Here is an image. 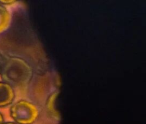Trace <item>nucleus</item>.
I'll return each mask as SVG.
<instances>
[{"instance_id":"6","label":"nucleus","mask_w":146,"mask_h":124,"mask_svg":"<svg viewBox=\"0 0 146 124\" xmlns=\"http://www.w3.org/2000/svg\"><path fill=\"white\" fill-rule=\"evenodd\" d=\"M4 63H5V61L3 60V58L2 56V55L0 53V73H1V71L2 69V68H3Z\"/></svg>"},{"instance_id":"5","label":"nucleus","mask_w":146,"mask_h":124,"mask_svg":"<svg viewBox=\"0 0 146 124\" xmlns=\"http://www.w3.org/2000/svg\"><path fill=\"white\" fill-rule=\"evenodd\" d=\"M15 1L11 0H1L0 1V3L2 5H10L15 3Z\"/></svg>"},{"instance_id":"4","label":"nucleus","mask_w":146,"mask_h":124,"mask_svg":"<svg viewBox=\"0 0 146 124\" xmlns=\"http://www.w3.org/2000/svg\"><path fill=\"white\" fill-rule=\"evenodd\" d=\"M11 15L8 10L0 4V32L6 30L10 22Z\"/></svg>"},{"instance_id":"1","label":"nucleus","mask_w":146,"mask_h":124,"mask_svg":"<svg viewBox=\"0 0 146 124\" xmlns=\"http://www.w3.org/2000/svg\"><path fill=\"white\" fill-rule=\"evenodd\" d=\"M1 73L5 82L10 86L27 83L31 75L28 64L22 59L18 57H10L6 60Z\"/></svg>"},{"instance_id":"2","label":"nucleus","mask_w":146,"mask_h":124,"mask_svg":"<svg viewBox=\"0 0 146 124\" xmlns=\"http://www.w3.org/2000/svg\"><path fill=\"white\" fill-rule=\"evenodd\" d=\"M12 118L19 124H31L38 116V110L32 103L21 100L15 103L10 109Z\"/></svg>"},{"instance_id":"8","label":"nucleus","mask_w":146,"mask_h":124,"mask_svg":"<svg viewBox=\"0 0 146 124\" xmlns=\"http://www.w3.org/2000/svg\"><path fill=\"white\" fill-rule=\"evenodd\" d=\"M2 124H15V123H2Z\"/></svg>"},{"instance_id":"3","label":"nucleus","mask_w":146,"mask_h":124,"mask_svg":"<svg viewBox=\"0 0 146 124\" xmlns=\"http://www.w3.org/2000/svg\"><path fill=\"white\" fill-rule=\"evenodd\" d=\"M14 98V92L9 84L0 81V107L11 104Z\"/></svg>"},{"instance_id":"7","label":"nucleus","mask_w":146,"mask_h":124,"mask_svg":"<svg viewBox=\"0 0 146 124\" xmlns=\"http://www.w3.org/2000/svg\"><path fill=\"white\" fill-rule=\"evenodd\" d=\"M3 117H2V114L0 113V124H2V122H3Z\"/></svg>"}]
</instances>
